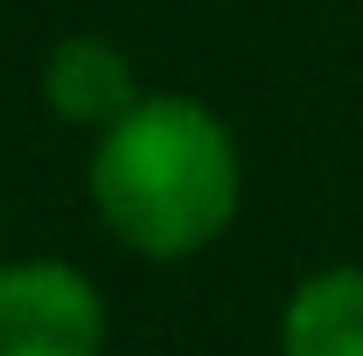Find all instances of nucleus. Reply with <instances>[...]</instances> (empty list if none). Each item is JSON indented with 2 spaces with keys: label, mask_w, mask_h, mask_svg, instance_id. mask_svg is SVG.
<instances>
[{
  "label": "nucleus",
  "mask_w": 363,
  "mask_h": 356,
  "mask_svg": "<svg viewBox=\"0 0 363 356\" xmlns=\"http://www.w3.org/2000/svg\"><path fill=\"white\" fill-rule=\"evenodd\" d=\"M84 203L133 259L182 266L210 252L245 210V154L224 112L196 91H140L91 133Z\"/></svg>",
  "instance_id": "nucleus-1"
},
{
  "label": "nucleus",
  "mask_w": 363,
  "mask_h": 356,
  "mask_svg": "<svg viewBox=\"0 0 363 356\" xmlns=\"http://www.w3.org/2000/svg\"><path fill=\"white\" fill-rule=\"evenodd\" d=\"M112 314L70 259H0V356H105Z\"/></svg>",
  "instance_id": "nucleus-2"
},
{
  "label": "nucleus",
  "mask_w": 363,
  "mask_h": 356,
  "mask_svg": "<svg viewBox=\"0 0 363 356\" xmlns=\"http://www.w3.org/2000/svg\"><path fill=\"white\" fill-rule=\"evenodd\" d=\"M35 91H43L49 119L77 126V133H98L112 126L126 105L140 98V77H133V56L112 43V35H56L43 49V70H35Z\"/></svg>",
  "instance_id": "nucleus-3"
},
{
  "label": "nucleus",
  "mask_w": 363,
  "mask_h": 356,
  "mask_svg": "<svg viewBox=\"0 0 363 356\" xmlns=\"http://www.w3.org/2000/svg\"><path fill=\"white\" fill-rule=\"evenodd\" d=\"M279 356H363V266L294 279L279 308Z\"/></svg>",
  "instance_id": "nucleus-4"
}]
</instances>
